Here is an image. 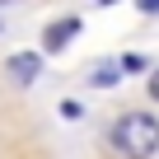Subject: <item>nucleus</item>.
Returning <instances> with one entry per match:
<instances>
[{
  "label": "nucleus",
  "mask_w": 159,
  "mask_h": 159,
  "mask_svg": "<svg viewBox=\"0 0 159 159\" xmlns=\"http://www.w3.org/2000/svg\"><path fill=\"white\" fill-rule=\"evenodd\" d=\"M117 80H122V66H117V61H103V66H94V75H89V84L108 89V84H117Z\"/></svg>",
  "instance_id": "nucleus-4"
},
{
  "label": "nucleus",
  "mask_w": 159,
  "mask_h": 159,
  "mask_svg": "<svg viewBox=\"0 0 159 159\" xmlns=\"http://www.w3.org/2000/svg\"><path fill=\"white\" fill-rule=\"evenodd\" d=\"M10 75L19 80V84H33V80L42 75V52H19V56H10Z\"/></svg>",
  "instance_id": "nucleus-3"
},
{
  "label": "nucleus",
  "mask_w": 159,
  "mask_h": 159,
  "mask_svg": "<svg viewBox=\"0 0 159 159\" xmlns=\"http://www.w3.org/2000/svg\"><path fill=\"white\" fill-rule=\"evenodd\" d=\"M108 145L117 159H154L159 154V117L154 112H122L108 126Z\"/></svg>",
  "instance_id": "nucleus-1"
},
{
  "label": "nucleus",
  "mask_w": 159,
  "mask_h": 159,
  "mask_svg": "<svg viewBox=\"0 0 159 159\" xmlns=\"http://www.w3.org/2000/svg\"><path fill=\"white\" fill-rule=\"evenodd\" d=\"M80 112H84V108H80V103H75V98H61V117H70V122H75V117H80Z\"/></svg>",
  "instance_id": "nucleus-5"
},
{
  "label": "nucleus",
  "mask_w": 159,
  "mask_h": 159,
  "mask_svg": "<svg viewBox=\"0 0 159 159\" xmlns=\"http://www.w3.org/2000/svg\"><path fill=\"white\" fill-rule=\"evenodd\" d=\"M145 89H150V98H154V103H159V66H154V70H150V84H145Z\"/></svg>",
  "instance_id": "nucleus-6"
},
{
  "label": "nucleus",
  "mask_w": 159,
  "mask_h": 159,
  "mask_svg": "<svg viewBox=\"0 0 159 159\" xmlns=\"http://www.w3.org/2000/svg\"><path fill=\"white\" fill-rule=\"evenodd\" d=\"M80 33V19L70 14V19H56V24H47V33H42V52L47 56H56V52H66V42Z\"/></svg>",
  "instance_id": "nucleus-2"
}]
</instances>
